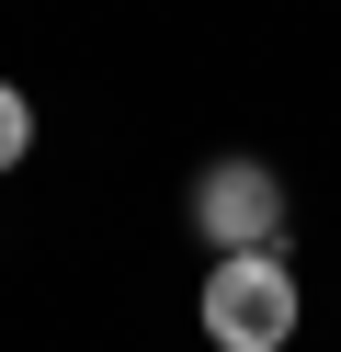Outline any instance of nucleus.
Wrapping results in <instances>:
<instances>
[{
    "label": "nucleus",
    "mask_w": 341,
    "mask_h": 352,
    "mask_svg": "<svg viewBox=\"0 0 341 352\" xmlns=\"http://www.w3.org/2000/svg\"><path fill=\"white\" fill-rule=\"evenodd\" d=\"M194 228H205V250H273L285 239V182L262 160H216L194 182Z\"/></svg>",
    "instance_id": "obj_2"
},
{
    "label": "nucleus",
    "mask_w": 341,
    "mask_h": 352,
    "mask_svg": "<svg viewBox=\"0 0 341 352\" xmlns=\"http://www.w3.org/2000/svg\"><path fill=\"white\" fill-rule=\"evenodd\" d=\"M23 148H34V102L0 80V170H23Z\"/></svg>",
    "instance_id": "obj_3"
},
{
    "label": "nucleus",
    "mask_w": 341,
    "mask_h": 352,
    "mask_svg": "<svg viewBox=\"0 0 341 352\" xmlns=\"http://www.w3.org/2000/svg\"><path fill=\"white\" fill-rule=\"evenodd\" d=\"M307 296H296V261L285 250H216L205 273V341L216 352H285Z\"/></svg>",
    "instance_id": "obj_1"
}]
</instances>
